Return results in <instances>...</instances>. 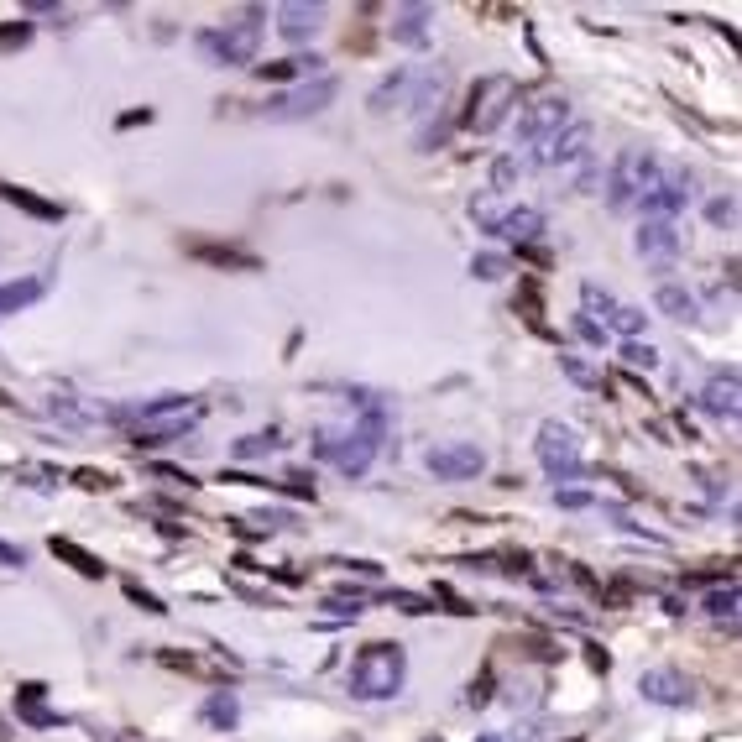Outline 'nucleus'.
Listing matches in <instances>:
<instances>
[{"mask_svg":"<svg viewBox=\"0 0 742 742\" xmlns=\"http://www.w3.org/2000/svg\"><path fill=\"white\" fill-rule=\"evenodd\" d=\"M392 607H403V612L419 617V612H429V601L424 596H408V591H392Z\"/></svg>","mask_w":742,"mask_h":742,"instance_id":"nucleus-41","label":"nucleus"},{"mask_svg":"<svg viewBox=\"0 0 742 742\" xmlns=\"http://www.w3.org/2000/svg\"><path fill=\"white\" fill-rule=\"evenodd\" d=\"M356 398V419L351 424H319L314 429V455L330 460L340 476H366L371 460L387 450L392 434V413L377 392H351Z\"/></svg>","mask_w":742,"mask_h":742,"instance_id":"nucleus-1","label":"nucleus"},{"mask_svg":"<svg viewBox=\"0 0 742 742\" xmlns=\"http://www.w3.org/2000/svg\"><path fill=\"white\" fill-rule=\"evenodd\" d=\"M48 293V277H21V283H0V319L32 309L37 298Z\"/></svg>","mask_w":742,"mask_h":742,"instance_id":"nucleus-20","label":"nucleus"},{"mask_svg":"<svg viewBox=\"0 0 742 742\" xmlns=\"http://www.w3.org/2000/svg\"><path fill=\"white\" fill-rule=\"evenodd\" d=\"M554 502L570 507V513H581V507H596V497H591V492H581V486H554Z\"/></svg>","mask_w":742,"mask_h":742,"instance_id":"nucleus-33","label":"nucleus"},{"mask_svg":"<svg viewBox=\"0 0 742 742\" xmlns=\"http://www.w3.org/2000/svg\"><path fill=\"white\" fill-rule=\"evenodd\" d=\"M690 199H695V173H685V168H659V178L643 189L638 210H643V220H675Z\"/></svg>","mask_w":742,"mask_h":742,"instance_id":"nucleus-9","label":"nucleus"},{"mask_svg":"<svg viewBox=\"0 0 742 742\" xmlns=\"http://www.w3.org/2000/svg\"><path fill=\"white\" fill-rule=\"evenodd\" d=\"M335 95H340V84H335L330 74H314V79H304V84L283 89V95H272L262 115H267V121H309V115L330 110Z\"/></svg>","mask_w":742,"mask_h":742,"instance_id":"nucleus-8","label":"nucleus"},{"mask_svg":"<svg viewBox=\"0 0 742 742\" xmlns=\"http://www.w3.org/2000/svg\"><path fill=\"white\" fill-rule=\"evenodd\" d=\"M204 722H210L215 732H236V722H241V701H236V690H215L210 701H204Z\"/></svg>","mask_w":742,"mask_h":742,"instance_id":"nucleus-23","label":"nucleus"},{"mask_svg":"<svg viewBox=\"0 0 742 742\" xmlns=\"http://www.w3.org/2000/svg\"><path fill=\"white\" fill-rule=\"evenodd\" d=\"M664 162L654 152H643V147H628V152H617V162L607 173H601V189H607V210H633V204L643 199V189L659 178Z\"/></svg>","mask_w":742,"mask_h":742,"instance_id":"nucleus-5","label":"nucleus"},{"mask_svg":"<svg viewBox=\"0 0 742 742\" xmlns=\"http://www.w3.org/2000/svg\"><path fill=\"white\" fill-rule=\"evenodd\" d=\"M277 445H283V439H277V429H262V434H246V439H236V460H262V455H272Z\"/></svg>","mask_w":742,"mask_h":742,"instance_id":"nucleus-26","label":"nucleus"},{"mask_svg":"<svg viewBox=\"0 0 742 742\" xmlns=\"http://www.w3.org/2000/svg\"><path fill=\"white\" fill-rule=\"evenodd\" d=\"M575 335H581L586 345H601V340H607V330H601L596 319H586V314H575Z\"/></svg>","mask_w":742,"mask_h":742,"instance_id":"nucleus-38","label":"nucleus"},{"mask_svg":"<svg viewBox=\"0 0 742 742\" xmlns=\"http://www.w3.org/2000/svg\"><path fill=\"white\" fill-rule=\"evenodd\" d=\"M486 701H492V675L471 680V690H466V706H486Z\"/></svg>","mask_w":742,"mask_h":742,"instance_id":"nucleus-39","label":"nucleus"},{"mask_svg":"<svg viewBox=\"0 0 742 742\" xmlns=\"http://www.w3.org/2000/svg\"><path fill=\"white\" fill-rule=\"evenodd\" d=\"M560 371H565V377H570L575 387H591V392L601 387V371H591L581 356H560Z\"/></svg>","mask_w":742,"mask_h":742,"instance_id":"nucleus-30","label":"nucleus"},{"mask_svg":"<svg viewBox=\"0 0 742 742\" xmlns=\"http://www.w3.org/2000/svg\"><path fill=\"white\" fill-rule=\"evenodd\" d=\"M654 304H659V309H664L669 319H680V324H690L695 314H701V304H695V293H690L685 283H659Z\"/></svg>","mask_w":742,"mask_h":742,"instance_id":"nucleus-21","label":"nucleus"},{"mask_svg":"<svg viewBox=\"0 0 742 742\" xmlns=\"http://www.w3.org/2000/svg\"><path fill=\"white\" fill-rule=\"evenodd\" d=\"M633 241H638V257L654 262V267H669L680 257V225L675 220H643Z\"/></svg>","mask_w":742,"mask_h":742,"instance_id":"nucleus-15","label":"nucleus"},{"mask_svg":"<svg viewBox=\"0 0 742 742\" xmlns=\"http://www.w3.org/2000/svg\"><path fill=\"white\" fill-rule=\"evenodd\" d=\"M0 199H11V204H21L27 215H37V220H63V210L53 199H37V194H27V189H11V183H0Z\"/></svg>","mask_w":742,"mask_h":742,"instance_id":"nucleus-24","label":"nucleus"},{"mask_svg":"<svg viewBox=\"0 0 742 742\" xmlns=\"http://www.w3.org/2000/svg\"><path fill=\"white\" fill-rule=\"evenodd\" d=\"M695 408L711 413V419L737 424V413H742V382H737V371H732V366L716 371V377H711L701 392H695Z\"/></svg>","mask_w":742,"mask_h":742,"instance_id":"nucleus-14","label":"nucleus"},{"mask_svg":"<svg viewBox=\"0 0 742 742\" xmlns=\"http://www.w3.org/2000/svg\"><path fill=\"white\" fill-rule=\"evenodd\" d=\"M53 554H63V560H74V570H79V575H89V581H100V575H105V565L95 560V554H84L79 544H68V539H53Z\"/></svg>","mask_w":742,"mask_h":742,"instance_id":"nucleus-27","label":"nucleus"},{"mask_svg":"<svg viewBox=\"0 0 742 742\" xmlns=\"http://www.w3.org/2000/svg\"><path fill=\"white\" fill-rule=\"evenodd\" d=\"M471 272L481 277V283H502L513 267H507V257H497V251H481V257H471Z\"/></svg>","mask_w":742,"mask_h":742,"instance_id":"nucleus-29","label":"nucleus"},{"mask_svg":"<svg viewBox=\"0 0 742 742\" xmlns=\"http://www.w3.org/2000/svg\"><path fill=\"white\" fill-rule=\"evenodd\" d=\"M701 607H706V617H716V622H732V617H737V581H727L722 591H711Z\"/></svg>","mask_w":742,"mask_h":742,"instance_id":"nucleus-28","label":"nucleus"},{"mask_svg":"<svg viewBox=\"0 0 742 742\" xmlns=\"http://www.w3.org/2000/svg\"><path fill=\"white\" fill-rule=\"evenodd\" d=\"M706 220H711V225H732V220H737V204H732V199H711V204H706Z\"/></svg>","mask_w":742,"mask_h":742,"instance_id":"nucleus-36","label":"nucleus"},{"mask_svg":"<svg viewBox=\"0 0 742 742\" xmlns=\"http://www.w3.org/2000/svg\"><path fill=\"white\" fill-rule=\"evenodd\" d=\"M622 361L628 366H643V371H654L659 366V351L648 340H622Z\"/></svg>","mask_w":742,"mask_h":742,"instance_id":"nucleus-31","label":"nucleus"},{"mask_svg":"<svg viewBox=\"0 0 742 742\" xmlns=\"http://www.w3.org/2000/svg\"><path fill=\"white\" fill-rule=\"evenodd\" d=\"M403 95H408V68H398V74H387L377 89H371V110L377 115H403Z\"/></svg>","mask_w":742,"mask_h":742,"instance_id":"nucleus-22","label":"nucleus"},{"mask_svg":"<svg viewBox=\"0 0 742 742\" xmlns=\"http://www.w3.org/2000/svg\"><path fill=\"white\" fill-rule=\"evenodd\" d=\"M570 126V100L565 95H539L518 110V142L523 147H544Z\"/></svg>","mask_w":742,"mask_h":742,"instance_id":"nucleus-10","label":"nucleus"},{"mask_svg":"<svg viewBox=\"0 0 742 742\" xmlns=\"http://www.w3.org/2000/svg\"><path fill=\"white\" fill-rule=\"evenodd\" d=\"M126 596H131V601H136V607H142V612H152V617H162V612H168V607H162V601H157L152 591H142L136 581H126Z\"/></svg>","mask_w":742,"mask_h":742,"instance_id":"nucleus-35","label":"nucleus"},{"mask_svg":"<svg viewBox=\"0 0 742 742\" xmlns=\"http://www.w3.org/2000/svg\"><path fill=\"white\" fill-rule=\"evenodd\" d=\"M319 21H324V6H319V0H288V6H277V32H283L288 42L314 37Z\"/></svg>","mask_w":742,"mask_h":742,"instance_id":"nucleus-18","label":"nucleus"},{"mask_svg":"<svg viewBox=\"0 0 742 742\" xmlns=\"http://www.w3.org/2000/svg\"><path fill=\"white\" fill-rule=\"evenodd\" d=\"M27 37H32V27H27V21H16V27H0V48H21Z\"/></svg>","mask_w":742,"mask_h":742,"instance_id":"nucleus-40","label":"nucleus"},{"mask_svg":"<svg viewBox=\"0 0 742 742\" xmlns=\"http://www.w3.org/2000/svg\"><path fill=\"white\" fill-rule=\"evenodd\" d=\"M429 21H434V6H398V11H392V42H403V48H424V42H429Z\"/></svg>","mask_w":742,"mask_h":742,"instance_id":"nucleus-19","label":"nucleus"},{"mask_svg":"<svg viewBox=\"0 0 742 742\" xmlns=\"http://www.w3.org/2000/svg\"><path fill=\"white\" fill-rule=\"evenodd\" d=\"M424 466L439 481H476L486 471V450L471 445V439H450V445H429Z\"/></svg>","mask_w":742,"mask_h":742,"instance_id":"nucleus-12","label":"nucleus"},{"mask_svg":"<svg viewBox=\"0 0 742 742\" xmlns=\"http://www.w3.org/2000/svg\"><path fill=\"white\" fill-rule=\"evenodd\" d=\"M581 304H586V319H596L601 330H612V335H622V340H638V335H643V314H638L633 304H617L607 288L581 283Z\"/></svg>","mask_w":742,"mask_h":742,"instance_id":"nucleus-13","label":"nucleus"},{"mask_svg":"<svg viewBox=\"0 0 742 742\" xmlns=\"http://www.w3.org/2000/svg\"><path fill=\"white\" fill-rule=\"evenodd\" d=\"M518 105V84L507 79V74H486L471 84V100H466V115H460V126L476 131V136H492L507 115H513Z\"/></svg>","mask_w":742,"mask_h":742,"instance_id":"nucleus-6","label":"nucleus"},{"mask_svg":"<svg viewBox=\"0 0 742 742\" xmlns=\"http://www.w3.org/2000/svg\"><path fill=\"white\" fill-rule=\"evenodd\" d=\"M596 189H601V162L586 157L581 168H575V194H596Z\"/></svg>","mask_w":742,"mask_h":742,"instance_id":"nucleus-32","label":"nucleus"},{"mask_svg":"<svg viewBox=\"0 0 742 742\" xmlns=\"http://www.w3.org/2000/svg\"><path fill=\"white\" fill-rule=\"evenodd\" d=\"M199 403H189V408H178V413H168V419H152V424H131V439L136 445H168V439H183L194 424H199Z\"/></svg>","mask_w":742,"mask_h":742,"instance_id":"nucleus-17","label":"nucleus"},{"mask_svg":"<svg viewBox=\"0 0 742 742\" xmlns=\"http://www.w3.org/2000/svg\"><path fill=\"white\" fill-rule=\"evenodd\" d=\"M523 173H528V157H513V152L497 157V162H492V189H486V194H497V199H502V194L513 189V183H518Z\"/></svg>","mask_w":742,"mask_h":742,"instance_id":"nucleus-25","label":"nucleus"},{"mask_svg":"<svg viewBox=\"0 0 742 742\" xmlns=\"http://www.w3.org/2000/svg\"><path fill=\"white\" fill-rule=\"evenodd\" d=\"M324 612H330V617H361V596H351V601L330 596V601H324Z\"/></svg>","mask_w":742,"mask_h":742,"instance_id":"nucleus-37","label":"nucleus"},{"mask_svg":"<svg viewBox=\"0 0 742 742\" xmlns=\"http://www.w3.org/2000/svg\"><path fill=\"white\" fill-rule=\"evenodd\" d=\"M539 466L554 476V486H560V481H581L586 476L581 434H575L570 424H560V419H544L539 424Z\"/></svg>","mask_w":742,"mask_h":742,"instance_id":"nucleus-7","label":"nucleus"},{"mask_svg":"<svg viewBox=\"0 0 742 742\" xmlns=\"http://www.w3.org/2000/svg\"><path fill=\"white\" fill-rule=\"evenodd\" d=\"M199 53L220 63V68H246L257 63V48H262V11H246L241 21H225V27H204L199 37Z\"/></svg>","mask_w":742,"mask_h":742,"instance_id":"nucleus-4","label":"nucleus"},{"mask_svg":"<svg viewBox=\"0 0 742 742\" xmlns=\"http://www.w3.org/2000/svg\"><path fill=\"white\" fill-rule=\"evenodd\" d=\"M0 565H27V554L11 549V544H0Z\"/></svg>","mask_w":742,"mask_h":742,"instance_id":"nucleus-44","label":"nucleus"},{"mask_svg":"<svg viewBox=\"0 0 742 742\" xmlns=\"http://www.w3.org/2000/svg\"><path fill=\"white\" fill-rule=\"evenodd\" d=\"M638 695L654 706H690V680L680 675V669H643L638 675Z\"/></svg>","mask_w":742,"mask_h":742,"instance_id":"nucleus-16","label":"nucleus"},{"mask_svg":"<svg viewBox=\"0 0 742 742\" xmlns=\"http://www.w3.org/2000/svg\"><path fill=\"white\" fill-rule=\"evenodd\" d=\"M471 220L486 230V236L497 241H518V246H533L549 230L544 210H533V204H502L497 194H481L471 199Z\"/></svg>","mask_w":742,"mask_h":742,"instance_id":"nucleus-3","label":"nucleus"},{"mask_svg":"<svg viewBox=\"0 0 742 742\" xmlns=\"http://www.w3.org/2000/svg\"><path fill=\"white\" fill-rule=\"evenodd\" d=\"M476 742H533V732H481Z\"/></svg>","mask_w":742,"mask_h":742,"instance_id":"nucleus-43","label":"nucleus"},{"mask_svg":"<svg viewBox=\"0 0 742 742\" xmlns=\"http://www.w3.org/2000/svg\"><path fill=\"white\" fill-rule=\"evenodd\" d=\"M408 680V654L398 643H366L361 654L345 669V690L356 701H392Z\"/></svg>","mask_w":742,"mask_h":742,"instance_id":"nucleus-2","label":"nucleus"},{"mask_svg":"<svg viewBox=\"0 0 742 742\" xmlns=\"http://www.w3.org/2000/svg\"><path fill=\"white\" fill-rule=\"evenodd\" d=\"M48 413H53V419H63V424H89V413H84L74 398H53Z\"/></svg>","mask_w":742,"mask_h":742,"instance_id":"nucleus-34","label":"nucleus"},{"mask_svg":"<svg viewBox=\"0 0 742 742\" xmlns=\"http://www.w3.org/2000/svg\"><path fill=\"white\" fill-rule=\"evenodd\" d=\"M586 157H596V147H591V126H586V121H570L560 136H554V142L533 147L528 168H560V173H575Z\"/></svg>","mask_w":742,"mask_h":742,"instance_id":"nucleus-11","label":"nucleus"},{"mask_svg":"<svg viewBox=\"0 0 742 742\" xmlns=\"http://www.w3.org/2000/svg\"><path fill=\"white\" fill-rule=\"evenodd\" d=\"M74 481L84 486V492H110V476H105V471H79Z\"/></svg>","mask_w":742,"mask_h":742,"instance_id":"nucleus-42","label":"nucleus"}]
</instances>
